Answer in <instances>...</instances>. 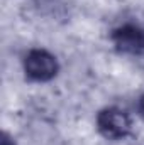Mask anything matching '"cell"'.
I'll list each match as a JSON object with an SVG mask.
<instances>
[{"instance_id": "6da1fadb", "label": "cell", "mask_w": 144, "mask_h": 145, "mask_svg": "<svg viewBox=\"0 0 144 145\" xmlns=\"http://www.w3.org/2000/svg\"><path fill=\"white\" fill-rule=\"evenodd\" d=\"M22 68L26 72V78H29L34 83H48L54 79L59 72V63L54 54L42 47L31 49L22 61Z\"/></svg>"}, {"instance_id": "5b68a950", "label": "cell", "mask_w": 144, "mask_h": 145, "mask_svg": "<svg viewBox=\"0 0 144 145\" xmlns=\"http://www.w3.org/2000/svg\"><path fill=\"white\" fill-rule=\"evenodd\" d=\"M137 108H139V113H141V116L144 118V93L141 95V98H139V101H137Z\"/></svg>"}, {"instance_id": "277c9868", "label": "cell", "mask_w": 144, "mask_h": 145, "mask_svg": "<svg viewBox=\"0 0 144 145\" xmlns=\"http://www.w3.org/2000/svg\"><path fill=\"white\" fill-rule=\"evenodd\" d=\"M2 145H17V144H15V140H14V137L10 133L3 132L2 133Z\"/></svg>"}, {"instance_id": "3957f363", "label": "cell", "mask_w": 144, "mask_h": 145, "mask_svg": "<svg viewBox=\"0 0 144 145\" xmlns=\"http://www.w3.org/2000/svg\"><path fill=\"white\" fill-rule=\"evenodd\" d=\"M114 47L129 56H144V25L122 24L110 32Z\"/></svg>"}, {"instance_id": "7a4b0ae2", "label": "cell", "mask_w": 144, "mask_h": 145, "mask_svg": "<svg viewBox=\"0 0 144 145\" xmlns=\"http://www.w3.org/2000/svg\"><path fill=\"white\" fill-rule=\"evenodd\" d=\"M97 130L107 140H124L132 132V120L126 110L107 106L97 113Z\"/></svg>"}]
</instances>
